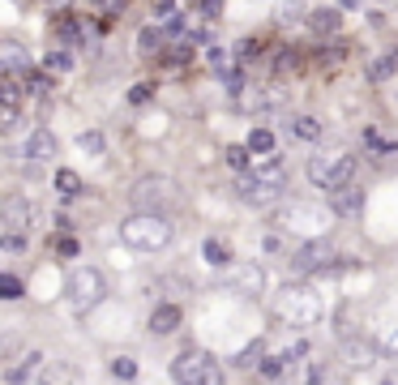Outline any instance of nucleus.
<instances>
[{
  "instance_id": "1",
  "label": "nucleus",
  "mask_w": 398,
  "mask_h": 385,
  "mask_svg": "<svg viewBox=\"0 0 398 385\" xmlns=\"http://www.w3.org/2000/svg\"><path fill=\"white\" fill-rule=\"evenodd\" d=\"M274 321H283V326H292V330H313L317 321H322V296L309 287V283H287V287H279L274 291Z\"/></svg>"
},
{
  "instance_id": "2",
  "label": "nucleus",
  "mask_w": 398,
  "mask_h": 385,
  "mask_svg": "<svg viewBox=\"0 0 398 385\" xmlns=\"http://www.w3.org/2000/svg\"><path fill=\"white\" fill-rule=\"evenodd\" d=\"M283 184H287V171H283L279 154H270V159L262 163V171L236 176V197H240L244 206H274V201L283 197Z\"/></svg>"
},
{
  "instance_id": "3",
  "label": "nucleus",
  "mask_w": 398,
  "mask_h": 385,
  "mask_svg": "<svg viewBox=\"0 0 398 385\" xmlns=\"http://www.w3.org/2000/svg\"><path fill=\"white\" fill-rule=\"evenodd\" d=\"M120 240L129 249H137V253H159V249H167L176 240V227L163 214H129L120 223Z\"/></svg>"
},
{
  "instance_id": "4",
  "label": "nucleus",
  "mask_w": 398,
  "mask_h": 385,
  "mask_svg": "<svg viewBox=\"0 0 398 385\" xmlns=\"http://www.w3.org/2000/svg\"><path fill=\"white\" fill-rule=\"evenodd\" d=\"M129 201H133V214H163L180 201V184L171 176H137L129 189Z\"/></svg>"
},
{
  "instance_id": "5",
  "label": "nucleus",
  "mask_w": 398,
  "mask_h": 385,
  "mask_svg": "<svg viewBox=\"0 0 398 385\" xmlns=\"http://www.w3.org/2000/svg\"><path fill=\"white\" fill-rule=\"evenodd\" d=\"M103 296H107V279L94 270V266H77L73 274H69V287H64V300H69V309L77 313V317H86V313H94L99 304H103Z\"/></svg>"
},
{
  "instance_id": "6",
  "label": "nucleus",
  "mask_w": 398,
  "mask_h": 385,
  "mask_svg": "<svg viewBox=\"0 0 398 385\" xmlns=\"http://www.w3.org/2000/svg\"><path fill=\"white\" fill-rule=\"evenodd\" d=\"M171 381L176 385H223V369L210 351L202 347H189L171 360Z\"/></svg>"
},
{
  "instance_id": "7",
  "label": "nucleus",
  "mask_w": 398,
  "mask_h": 385,
  "mask_svg": "<svg viewBox=\"0 0 398 385\" xmlns=\"http://www.w3.org/2000/svg\"><path fill=\"white\" fill-rule=\"evenodd\" d=\"M309 180H313L317 189H326V193L347 189V184H356V159L343 154V150L317 154V159H309Z\"/></svg>"
},
{
  "instance_id": "8",
  "label": "nucleus",
  "mask_w": 398,
  "mask_h": 385,
  "mask_svg": "<svg viewBox=\"0 0 398 385\" xmlns=\"http://www.w3.org/2000/svg\"><path fill=\"white\" fill-rule=\"evenodd\" d=\"M326 223H330V210L317 206V201H287V206L274 210V227H283V231H300V236H309V240H317Z\"/></svg>"
},
{
  "instance_id": "9",
  "label": "nucleus",
  "mask_w": 398,
  "mask_h": 385,
  "mask_svg": "<svg viewBox=\"0 0 398 385\" xmlns=\"http://www.w3.org/2000/svg\"><path fill=\"white\" fill-rule=\"evenodd\" d=\"M334 261H339V249H334V240L317 236V240H304V244L296 249V257H292V270H296V274H326Z\"/></svg>"
},
{
  "instance_id": "10",
  "label": "nucleus",
  "mask_w": 398,
  "mask_h": 385,
  "mask_svg": "<svg viewBox=\"0 0 398 385\" xmlns=\"http://www.w3.org/2000/svg\"><path fill=\"white\" fill-rule=\"evenodd\" d=\"M377 364V339H360V334H347L339 343V369L347 373H364Z\"/></svg>"
},
{
  "instance_id": "11",
  "label": "nucleus",
  "mask_w": 398,
  "mask_h": 385,
  "mask_svg": "<svg viewBox=\"0 0 398 385\" xmlns=\"http://www.w3.org/2000/svg\"><path fill=\"white\" fill-rule=\"evenodd\" d=\"M30 219H34V210H30V201L21 193H9L0 201V227H9V236H26Z\"/></svg>"
},
{
  "instance_id": "12",
  "label": "nucleus",
  "mask_w": 398,
  "mask_h": 385,
  "mask_svg": "<svg viewBox=\"0 0 398 385\" xmlns=\"http://www.w3.org/2000/svg\"><path fill=\"white\" fill-rule=\"evenodd\" d=\"M326 210H330V219H360V210H364V189H360V184L334 189L330 201H326Z\"/></svg>"
},
{
  "instance_id": "13",
  "label": "nucleus",
  "mask_w": 398,
  "mask_h": 385,
  "mask_svg": "<svg viewBox=\"0 0 398 385\" xmlns=\"http://www.w3.org/2000/svg\"><path fill=\"white\" fill-rule=\"evenodd\" d=\"M60 154V141L51 137V129H34L30 137H26V159L39 167V163H51Z\"/></svg>"
},
{
  "instance_id": "14",
  "label": "nucleus",
  "mask_w": 398,
  "mask_h": 385,
  "mask_svg": "<svg viewBox=\"0 0 398 385\" xmlns=\"http://www.w3.org/2000/svg\"><path fill=\"white\" fill-rule=\"evenodd\" d=\"M39 385H81V373L69 360H51V364L39 369Z\"/></svg>"
},
{
  "instance_id": "15",
  "label": "nucleus",
  "mask_w": 398,
  "mask_h": 385,
  "mask_svg": "<svg viewBox=\"0 0 398 385\" xmlns=\"http://www.w3.org/2000/svg\"><path fill=\"white\" fill-rule=\"evenodd\" d=\"M227 283H232L236 291H244V296H262V291H266V274H262V266H240V270L227 274Z\"/></svg>"
},
{
  "instance_id": "16",
  "label": "nucleus",
  "mask_w": 398,
  "mask_h": 385,
  "mask_svg": "<svg viewBox=\"0 0 398 385\" xmlns=\"http://www.w3.org/2000/svg\"><path fill=\"white\" fill-rule=\"evenodd\" d=\"M180 321H184L180 304H171V300H167V304H159V309L150 313V334H159V339H163V334H176V330H180Z\"/></svg>"
},
{
  "instance_id": "17",
  "label": "nucleus",
  "mask_w": 398,
  "mask_h": 385,
  "mask_svg": "<svg viewBox=\"0 0 398 385\" xmlns=\"http://www.w3.org/2000/svg\"><path fill=\"white\" fill-rule=\"evenodd\" d=\"M309 30L322 34V39H326V34H339V30H343V9H313V13H309Z\"/></svg>"
},
{
  "instance_id": "18",
  "label": "nucleus",
  "mask_w": 398,
  "mask_h": 385,
  "mask_svg": "<svg viewBox=\"0 0 398 385\" xmlns=\"http://www.w3.org/2000/svg\"><path fill=\"white\" fill-rule=\"evenodd\" d=\"M39 364H43V356H39V351H21V356H17V364L9 369V377H4V381H9V385H26L30 377H34V369H39Z\"/></svg>"
},
{
  "instance_id": "19",
  "label": "nucleus",
  "mask_w": 398,
  "mask_h": 385,
  "mask_svg": "<svg viewBox=\"0 0 398 385\" xmlns=\"http://www.w3.org/2000/svg\"><path fill=\"white\" fill-rule=\"evenodd\" d=\"M266 360V339H253L244 351H236V369H262Z\"/></svg>"
},
{
  "instance_id": "20",
  "label": "nucleus",
  "mask_w": 398,
  "mask_h": 385,
  "mask_svg": "<svg viewBox=\"0 0 398 385\" xmlns=\"http://www.w3.org/2000/svg\"><path fill=\"white\" fill-rule=\"evenodd\" d=\"M292 133H296L300 141H322V120H317V116H296V120H292Z\"/></svg>"
},
{
  "instance_id": "21",
  "label": "nucleus",
  "mask_w": 398,
  "mask_h": 385,
  "mask_svg": "<svg viewBox=\"0 0 398 385\" xmlns=\"http://www.w3.org/2000/svg\"><path fill=\"white\" fill-rule=\"evenodd\" d=\"M0 107H4L9 116H17V107H21V86H17L13 77H0Z\"/></svg>"
},
{
  "instance_id": "22",
  "label": "nucleus",
  "mask_w": 398,
  "mask_h": 385,
  "mask_svg": "<svg viewBox=\"0 0 398 385\" xmlns=\"http://www.w3.org/2000/svg\"><path fill=\"white\" fill-rule=\"evenodd\" d=\"M244 150H249V154H266V159H270V154H274V133H270V129H253Z\"/></svg>"
},
{
  "instance_id": "23",
  "label": "nucleus",
  "mask_w": 398,
  "mask_h": 385,
  "mask_svg": "<svg viewBox=\"0 0 398 385\" xmlns=\"http://www.w3.org/2000/svg\"><path fill=\"white\" fill-rule=\"evenodd\" d=\"M202 257H206L210 266H219V270L232 266V249H227L223 240H206V244H202Z\"/></svg>"
},
{
  "instance_id": "24",
  "label": "nucleus",
  "mask_w": 398,
  "mask_h": 385,
  "mask_svg": "<svg viewBox=\"0 0 398 385\" xmlns=\"http://www.w3.org/2000/svg\"><path fill=\"white\" fill-rule=\"evenodd\" d=\"M17 351H21V330H17V326H4V330H0V364L13 360Z\"/></svg>"
},
{
  "instance_id": "25",
  "label": "nucleus",
  "mask_w": 398,
  "mask_h": 385,
  "mask_svg": "<svg viewBox=\"0 0 398 385\" xmlns=\"http://www.w3.org/2000/svg\"><path fill=\"white\" fill-rule=\"evenodd\" d=\"M111 377L116 381H137V360L133 356H116L111 360Z\"/></svg>"
},
{
  "instance_id": "26",
  "label": "nucleus",
  "mask_w": 398,
  "mask_h": 385,
  "mask_svg": "<svg viewBox=\"0 0 398 385\" xmlns=\"http://www.w3.org/2000/svg\"><path fill=\"white\" fill-rule=\"evenodd\" d=\"M56 189H60V197H77L81 193V176L77 171H56Z\"/></svg>"
},
{
  "instance_id": "27",
  "label": "nucleus",
  "mask_w": 398,
  "mask_h": 385,
  "mask_svg": "<svg viewBox=\"0 0 398 385\" xmlns=\"http://www.w3.org/2000/svg\"><path fill=\"white\" fill-rule=\"evenodd\" d=\"M262 373H266L270 381H283V377H287V360H283V356H266V360H262Z\"/></svg>"
},
{
  "instance_id": "28",
  "label": "nucleus",
  "mask_w": 398,
  "mask_h": 385,
  "mask_svg": "<svg viewBox=\"0 0 398 385\" xmlns=\"http://www.w3.org/2000/svg\"><path fill=\"white\" fill-rule=\"evenodd\" d=\"M21 279H13V274H0V300H21Z\"/></svg>"
},
{
  "instance_id": "29",
  "label": "nucleus",
  "mask_w": 398,
  "mask_h": 385,
  "mask_svg": "<svg viewBox=\"0 0 398 385\" xmlns=\"http://www.w3.org/2000/svg\"><path fill=\"white\" fill-rule=\"evenodd\" d=\"M137 43H141V47H146V51H159V47H163V43H167V34H163V30H154V26H150V30H141V34H137Z\"/></svg>"
},
{
  "instance_id": "30",
  "label": "nucleus",
  "mask_w": 398,
  "mask_h": 385,
  "mask_svg": "<svg viewBox=\"0 0 398 385\" xmlns=\"http://www.w3.org/2000/svg\"><path fill=\"white\" fill-rule=\"evenodd\" d=\"M377 356H390V360H398V326L390 330V334H382V339H377Z\"/></svg>"
},
{
  "instance_id": "31",
  "label": "nucleus",
  "mask_w": 398,
  "mask_h": 385,
  "mask_svg": "<svg viewBox=\"0 0 398 385\" xmlns=\"http://www.w3.org/2000/svg\"><path fill=\"white\" fill-rule=\"evenodd\" d=\"M227 163L244 176V171H249V150H244V146H227Z\"/></svg>"
},
{
  "instance_id": "32",
  "label": "nucleus",
  "mask_w": 398,
  "mask_h": 385,
  "mask_svg": "<svg viewBox=\"0 0 398 385\" xmlns=\"http://www.w3.org/2000/svg\"><path fill=\"white\" fill-rule=\"evenodd\" d=\"M64 69H73V56L69 51H51L47 56V73H64Z\"/></svg>"
},
{
  "instance_id": "33",
  "label": "nucleus",
  "mask_w": 398,
  "mask_h": 385,
  "mask_svg": "<svg viewBox=\"0 0 398 385\" xmlns=\"http://www.w3.org/2000/svg\"><path fill=\"white\" fill-rule=\"evenodd\" d=\"M77 146H81V150H90V154H103V133H81V137H77Z\"/></svg>"
},
{
  "instance_id": "34",
  "label": "nucleus",
  "mask_w": 398,
  "mask_h": 385,
  "mask_svg": "<svg viewBox=\"0 0 398 385\" xmlns=\"http://www.w3.org/2000/svg\"><path fill=\"white\" fill-rule=\"evenodd\" d=\"M394 56H382V60H373V69H369V73H373V77H390V73H394Z\"/></svg>"
},
{
  "instance_id": "35",
  "label": "nucleus",
  "mask_w": 398,
  "mask_h": 385,
  "mask_svg": "<svg viewBox=\"0 0 398 385\" xmlns=\"http://www.w3.org/2000/svg\"><path fill=\"white\" fill-rule=\"evenodd\" d=\"M0 249H4V253H21V249H26V236H9V231H4V236H0Z\"/></svg>"
},
{
  "instance_id": "36",
  "label": "nucleus",
  "mask_w": 398,
  "mask_h": 385,
  "mask_svg": "<svg viewBox=\"0 0 398 385\" xmlns=\"http://www.w3.org/2000/svg\"><path fill=\"white\" fill-rule=\"evenodd\" d=\"M26 86H30L34 94H43V90H47V73H26Z\"/></svg>"
},
{
  "instance_id": "37",
  "label": "nucleus",
  "mask_w": 398,
  "mask_h": 385,
  "mask_svg": "<svg viewBox=\"0 0 398 385\" xmlns=\"http://www.w3.org/2000/svg\"><path fill=\"white\" fill-rule=\"evenodd\" d=\"M150 94H154V86H133L129 90V103H150Z\"/></svg>"
},
{
  "instance_id": "38",
  "label": "nucleus",
  "mask_w": 398,
  "mask_h": 385,
  "mask_svg": "<svg viewBox=\"0 0 398 385\" xmlns=\"http://www.w3.org/2000/svg\"><path fill=\"white\" fill-rule=\"evenodd\" d=\"M176 13H180L176 4H154V17H176Z\"/></svg>"
},
{
  "instance_id": "39",
  "label": "nucleus",
  "mask_w": 398,
  "mask_h": 385,
  "mask_svg": "<svg viewBox=\"0 0 398 385\" xmlns=\"http://www.w3.org/2000/svg\"><path fill=\"white\" fill-rule=\"evenodd\" d=\"M219 13H223V4H214V0H210V4H202V17H210V21H214Z\"/></svg>"
},
{
  "instance_id": "40",
  "label": "nucleus",
  "mask_w": 398,
  "mask_h": 385,
  "mask_svg": "<svg viewBox=\"0 0 398 385\" xmlns=\"http://www.w3.org/2000/svg\"><path fill=\"white\" fill-rule=\"evenodd\" d=\"M60 253H64V257H77V240H73V236H69V240H64V244H60Z\"/></svg>"
},
{
  "instance_id": "41",
  "label": "nucleus",
  "mask_w": 398,
  "mask_h": 385,
  "mask_svg": "<svg viewBox=\"0 0 398 385\" xmlns=\"http://www.w3.org/2000/svg\"><path fill=\"white\" fill-rule=\"evenodd\" d=\"M377 385H398V369H390V373H386V377H382Z\"/></svg>"
}]
</instances>
